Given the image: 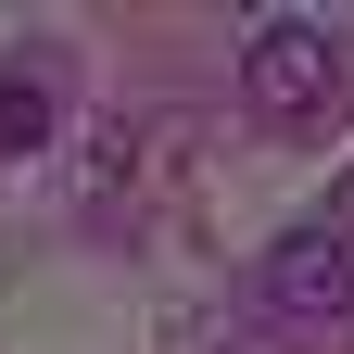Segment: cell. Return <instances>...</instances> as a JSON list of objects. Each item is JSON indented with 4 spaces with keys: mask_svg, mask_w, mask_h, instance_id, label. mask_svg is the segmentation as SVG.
Listing matches in <instances>:
<instances>
[{
    "mask_svg": "<svg viewBox=\"0 0 354 354\" xmlns=\"http://www.w3.org/2000/svg\"><path fill=\"white\" fill-rule=\"evenodd\" d=\"M342 76H354V51H342L329 13H266L241 38V102H253V127H317L342 102Z\"/></svg>",
    "mask_w": 354,
    "mask_h": 354,
    "instance_id": "6da1fadb",
    "label": "cell"
},
{
    "mask_svg": "<svg viewBox=\"0 0 354 354\" xmlns=\"http://www.w3.org/2000/svg\"><path fill=\"white\" fill-rule=\"evenodd\" d=\"M253 291H266V317H291V329H342V317H354V241H342V228L266 241Z\"/></svg>",
    "mask_w": 354,
    "mask_h": 354,
    "instance_id": "7a4b0ae2",
    "label": "cell"
},
{
    "mask_svg": "<svg viewBox=\"0 0 354 354\" xmlns=\"http://www.w3.org/2000/svg\"><path fill=\"white\" fill-rule=\"evenodd\" d=\"M51 127H64V64L51 51H0V152H51Z\"/></svg>",
    "mask_w": 354,
    "mask_h": 354,
    "instance_id": "3957f363",
    "label": "cell"
},
{
    "mask_svg": "<svg viewBox=\"0 0 354 354\" xmlns=\"http://www.w3.org/2000/svg\"><path fill=\"white\" fill-rule=\"evenodd\" d=\"M329 228H342V241H354V165H342V203H329Z\"/></svg>",
    "mask_w": 354,
    "mask_h": 354,
    "instance_id": "277c9868",
    "label": "cell"
}]
</instances>
